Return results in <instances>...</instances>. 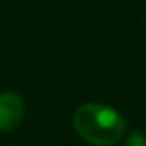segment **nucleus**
<instances>
[{
	"instance_id": "nucleus-1",
	"label": "nucleus",
	"mask_w": 146,
	"mask_h": 146,
	"mask_svg": "<svg viewBox=\"0 0 146 146\" xmlns=\"http://www.w3.org/2000/svg\"><path fill=\"white\" fill-rule=\"evenodd\" d=\"M74 131L94 146H113L126 131V120L117 109L104 104H83L72 117Z\"/></svg>"
},
{
	"instance_id": "nucleus-2",
	"label": "nucleus",
	"mask_w": 146,
	"mask_h": 146,
	"mask_svg": "<svg viewBox=\"0 0 146 146\" xmlns=\"http://www.w3.org/2000/svg\"><path fill=\"white\" fill-rule=\"evenodd\" d=\"M26 115V106L21 94L2 93L0 94V131H13L21 126Z\"/></svg>"
},
{
	"instance_id": "nucleus-3",
	"label": "nucleus",
	"mask_w": 146,
	"mask_h": 146,
	"mask_svg": "<svg viewBox=\"0 0 146 146\" xmlns=\"http://www.w3.org/2000/svg\"><path fill=\"white\" fill-rule=\"evenodd\" d=\"M124 146H146V135L141 131H133L128 135Z\"/></svg>"
}]
</instances>
